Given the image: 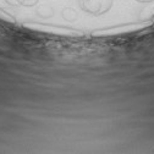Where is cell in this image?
<instances>
[{
	"instance_id": "6da1fadb",
	"label": "cell",
	"mask_w": 154,
	"mask_h": 154,
	"mask_svg": "<svg viewBox=\"0 0 154 154\" xmlns=\"http://www.w3.org/2000/svg\"><path fill=\"white\" fill-rule=\"evenodd\" d=\"M153 22L150 20L147 21H137V22H130L124 25H118L112 27H105V28H98L91 32L92 37H116V35H125L134 32L143 31L148 27H150Z\"/></svg>"
},
{
	"instance_id": "7a4b0ae2",
	"label": "cell",
	"mask_w": 154,
	"mask_h": 154,
	"mask_svg": "<svg viewBox=\"0 0 154 154\" xmlns=\"http://www.w3.org/2000/svg\"><path fill=\"white\" fill-rule=\"evenodd\" d=\"M22 27L41 33H48L60 37H82L85 35V32L81 29H76L72 27H65V26H57V25H50V23H43V22H35V21H25L22 22Z\"/></svg>"
},
{
	"instance_id": "3957f363",
	"label": "cell",
	"mask_w": 154,
	"mask_h": 154,
	"mask_svg": "<svg viewBox=\"0 0 154 154\" xmlns=\"http://www.w3.org/2000/svg\"><path fill=\"white\" fill-rule=\"evenodd\" d=\"M79 5L89 15L100 16L112 8V0H79Z\"/></svg>"
},
{
	"instance_id": "277c9868",
	"label": "cell",
	"mask_w": 154,
	"mask_h": 154,
	"mask_svg": "<svg viewBox=\"0 0 154 154\" xmlns=\"http://www.w3.org/2000/svg\"><path fill=\"white\" fill-rule=\"evenodd\" d=\"M37 14L43 18H48V17H51L54 15V9L50 5L44 4V5H41V6L37 8Z\"/></svg>"
},
{
	"instance_id": "5b68a950",
	"label": "cell",
	"mask_w": 154,
	"mask_h": 154,
	"mask_svg": "<svg viewBox=\"0 0 154 154\" xmlns=\"http://www.w3.org/2000/svg\"><path fill=\"white\" fill-rule=\"evenodd\" d=\"M61 16L64 17V20L70 21V22L77 20V17H79L77 12H76L73 9H71V8H65V9L61 11Z\"/></svg>"
},
{
	"instance_id": "8992f818",
	"label": "cell",
	"mask_w": 154,
	"mask_h": 154,
	"mask_svg": "<svg viewBox=\"0 0 154 154\" xmlns=\"http://www.w3.org/2000/svg\"><path fill=\"white\" fill-rule=\"evenodd\" d=\"M0 20L4 21V22H8V23H12V25L17 23L16 18L12 15H10L8 11H5L4 9H2V8H0Z\"/></svg>"
},
{
	"instance_id": "52a82bcc",
	"label": "cell",
	"mask_w": 154,
	"mask_h": 154,
	"mask_svg": "<svg viewBox=\"0 0 154 154\" xmlns=\"http://www.w3.org/2000/svg\"><path fill=\"white\" fill-rule=\"evenodd\" d=\"M20 6H26V8H31V6H35L39 0H17Z\"/></svg>"
},
{
	"instance_id": "ba28073f",
	"label": "cell",
	"mask_w": 154,
	"mask_h": 154,
	"mask_svg": "<svg viewBox=\"0 0 154 154\" xmlns=\"http://www.w3.org/2000/svg\"><path fill=\"white\" fill-rule=\"evenodd\" d=\"M5 3H8L11 6H20V4H18L17 0H5Z\"/></svg>"
},
{
	"instance_id": "9c48e42d",
	"label": "cell",
	"mask_w": 154,
	"mask_h": 154,
	"mask_svg": "<svg viewBox=\"0 0 154 154\" xmlns=\"http://www.w3.org/2000/svg\"><path fill=\"white\" fill-rule=\"evenodd\" d=\"M138 3H143V4H149V3H153L154 0H136Z\"/></svg>"
}]
</instances>
